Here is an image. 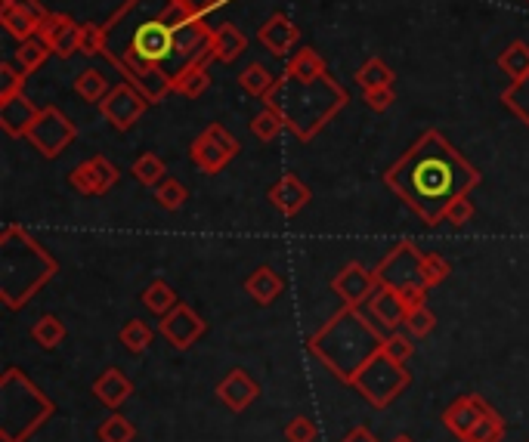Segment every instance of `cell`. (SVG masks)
<instances>
[{
    "label": "cell",
    "mask_w": 529,
    "mask_h": 442,
    "mask_svg": "<svg viewBox=\"0 0 529 442\" xmlns=\"http://www.w3.org/2000/svg\"><path fill=\"white\" fill-rule=\"evenodd\" d=\"M192 19L177 0H124L106 22L103 56L152 106L174 93V28Z\"/></svg>",
    "instance_id": "6da1fadb"
},
{
    "label": "cell",
    "mask_w": 529,
    "mask_h": 442,
    "mask_svg": "<svg viewBox=\"0 0 529 442\" xmlns=\"http://www.w3.org/2000/svg\"><path fill=\"white\" fill-rule=\"evenodd\" d=\"M384 183L427 226H440L449 204L461 195H471V189L480 186V170L437 127H431L387 170Z\"/></svg>",
    "instance_id": "7a4b0ae2"
},
{
    "label": "cell",
    "mask_w": 529,
    "mask_h": 442,
    "mask_svg": "<svg viewBox=\"0 0 529 442\" xmlns=\"http://www.w3.org/2000/svg\"><path fill=\"white\" fill-rule=\"evenodd\" d=\"M387 331L362 310V306H344L332 322H325L310 337V353L341 381H353L356 371L372 356L384 350Z\"/></svg>",
    "instance_id": "3957f363"
},
{
    "label": "cell",
    "mask_w": 529,
    "mask_h": 442,
    "mask_svg": "<svg viewBox=\"0 0 529 442\" xmlns=\"http://www.w3.org/2000/svg\"><path fill=\"white\" fill-rule=\"evenodd\" d=\"M347 99V90L332 75H322L316 81L279 75L276 87L263 96V102L282 115L288 133L301 143H310L328 121L341 115Z\"/></svg>",
    "instance_id": "277c9868"
},
{
    "label": "cell",
    "mask_w": 529,
    "mask_h": 442,
    "mask_svg": "<svg viewBox=\"0 0 529 442\" xmlns=\"http://www.w3.org/2000/svg\"><path fill=\"white\" fill-rule=\"evenodd\" d=\"M59 272V263L22 226L10 223L0 232V300L19 310Z\"/></svg>",
    "instance_id": "5b68a950"
},
{
    "label": "cell",
    "mask_w": 529,
    "mask_h": 442,
    "mask_svg": "<svg viewBox=\"0 0 529 442\" xmlns=\"http://www.w3.org/2000/svg\"><path fill=\"white\" fill-rule=\"evenodd\" d=\"M0 412H4L0 421L4 442H22L53 415V402H47L19 368H10L0 381Z\"/></svg>",
    "instance_id": "8992f818"
},
{
    "label": "cell",
    "mask_w": 529,
    "mask_h": 442,
    "mask_svg": "<svg viewBox=\"0 0 529 442\" xmlns=\"http://www.w3.org/2000/svg\"><path fill=\"white\" fill-rule=\"evenodd\" d=\"M409 381H412V374L406 371V362H396L381 350L356 371V378L350 384L362 393V399L369 405L384 408L409 387Z\"/></svg>",
    "instance_id": "52a82bcc"
},
{
    "label": "cell",
    "mask_w": 529,
    "mask_h": 442,
    "mask_svg": "<svg viewBox=\"0 0 529 442\" xmlns=\"http://www.w3.org/2000/svg\"><path fill=\"white\" fill-rule=\"evenodd\" d=\"M375 276L384 288H393L400 294H418L427 291V279H424V254L403 238L396 242L393 251L375 266Z\"/></svg>",
    "instance_id": "ba28073f"
},
{
    "label": "cell",
    "mask_w": 529,
    "mask_h": 442,
    "mask_svg": "<svg viewBox=\"0 0 529 442\" xmlns=\"http://www.w3.org/2000/svg\"><path fill=\"white\" fill-rule=\"evenodd\" d=\"M25 140L35 146L44 158H59L78 140V127L59 106H41V115L35 118V124H31Z\"/></svg>",
    "instance_id": "9c48e42d"
},
{
    "label": "cell",
    "mask_w": 529,
    "mask_h": 442,
    "mask_svg": "<svg viewBox=\"0 0 529 442\" xmlns=\"http://www.w3.org/2000/svg\"><path fill=\"white\" fill-rule=\"evenodd\" d=\"M242 152V143L233 136V130H226L223 124H211L198 140L189 146L192 164L202 170V174L214 177L220 170Z\"/></svg>",
    "instance_id": "30bf717a"
},
{
    "label": "cell",
    "mask_w": 529,
    "mask_h": 442,
    "mask_svg": "<svg viewBox=\"0 0 529 442\" xmlns=\"http://www.w3.org/2000/svg\"><path fill=\"white\" fill-rule=\"evenodd\" d=\"M152 106V102L130 84V81H121V84H115L112 90H109V96L99 102V112H103V118L115 127V130H130L134 127L143 115H146V109Z\"/></svg>",
    "instance_id": "8fae6325"
},
{
    "label": "cell",
    "mask_w": 529,
    "mask_h": 442,
    "mask_svg": "<svg viewBox=\"0 0 529 442\" xmlns=\"http://www.w3.org/2000/svg\"><path fill=\"white\" fill-rule=\"evenodd\" d=\"M118 183V167L106 155H93L69 170V186L81 195H106Z\"/></svg>",
    "instance_id": "7c38bea8"
},
{
    "label": "cell",
    "mask_w": 529,
    "mask_h": 442,
    "mask_svg": "<svg viewBox=\"0 0 529 442\" xmlns=\"http://www.w3.org/2000/svg\"><path fill=\"white\" fill-rule=\"evenodd\" d=\"M381 288L375 269H366L362 263H347L332 279V291L344 300V306H366L375 291Z\"/></svg>",
    "instance_id": "4fadbf2b"
},
{
    "label": "cell",
    "mask_w": 529,
    "mask_h": 442,
    "mask_svg": "<svg viewBox=\"0 0 529 442\" xmlns=\"http://www.w3.org/2000/svg\"><path fill=\"white\" fill-rule=\"evenodd\" d=\"M205 331H208L205 319L198 316L192 306H186V303H177L168 316H161V334L177 350H189Z\"/></svg>",
    "instance_id": "5bb4252c"
},
{
    "label": "cell",
    "mask_w": 529,
    "mask_h": 442,
    "mask_svg": "<svg viewBox=\"0 0 529 442\" xmlns=\"http://www.w3.org/2000/svg\"><path fill=\"white\" fill-rule=\"evenodd\" d=\"M38 38L59 56V59H69L72 53H78V41H81V25L65 16V13H50L41 28H38Z\"/></svg>",
    "instance_id": "9a60e30c"
},
{
    "label": "cell",
    "mask_w": 529,
    "mask_h": 442,
    "mask_svg": "<svg viewBox=\"0 0 529 442\" xmlns=\"http://www.w3.org/2000/svg\"><path fill=\"white\" fill-rule=\"evenodd\" d=\"M267 198H270V204L273 208L282 214V217H294V214H301L307 204H310V198H313V192H310V186L297 177V174H285V177H279L273 186H270V192H267Z\"/></svg>",
    "instance_id": "2e32d148"
},
{
    "label": "cell",
    "mask_w": 529,
    "mask_h": 442,
    "mask_svg": "<svg viewBox=\"0 0 529 442\" xmlns=\"http://www.w3.org/2000/svg\"><path fill=\"white\" fill-rule=\"evenodd\" d=\"M38 115L41 109L25 96V90L10 99H0V127H4V133L13 136V140H25Z\"/></svg>",
    "instance_id": "e0dca14e"
},
{
    "label": "cell",
    "mask_w": 529,
    "mask_h": 442,
    "mask_svg": "<svg viewBox=\"0 0 529 442\" xmlns=\"http://www.w3.org/2000/svg\"><path fill=\"white\" fill-rule=\"evenodd\" d=\"M257 41H260L263 47H267L273 56H288V53L297 47V41H301V28L294 25L291 16H285V13H273L267 22L260 25Z\"/></svg>",
    "instance_id": "ac0fdd59"
},
{
    "label": "cell",
    "mask_w": 529,
    "mask_h": 442,
    "mask_svg": "<svg viewBox=\"0 0 529 442\" xmlns=\"http://www.w3.org/2000/svg\"><path fill=\"white\" fill-rule=\"evenodd\" d=\"M369 316L390 334L396 331L400 325H406V316H409V303L400 291H393V288H378L375 297L369 300Z\"/></svg>",
    "instance_id": "d6986e66"
},
{
    "label": "cell",
    "mask_w": 529,
    "mask_h": 442,
    "mask_svg": "<svg viewBox=\"0 0 529 442\" xmlns=\"http://www.w3.org/2000/svg\"><path fill=\"white\" fill-rule=\"evenodd\" d=\"M489 412V405L480 399V396H461V399H455L449 408H446V415H443V424L465 442L468 439V433L477 427V421L483 418Z\"/></svg>",
    "instance_id": "ffe728a7"
},
{
    "label": "cell",
    "mask_w": 529,
    "mask_h": 442,
    "mask_svg": "<svg viewBox=\"0 0 529 442\" xmlns=\"http://www.w3.org/2000/svg\"><path fill=\"white\" fill-rule=\"evenodd\" d=\"M217 396L233 408V412H245V408L260 396V387L248 378V371L233 368L226 374V378L217 384Z\"/></svg>",
    "instance_id": "44dd1931"
},
{
    "label": "cell",
    "mask_w": 529,
    "mask_h": 442,
    "mask_svg": "<svg viewBox=\"0 0 529 442\" xmlns=\"http://www.w3.org/2000/svg\"><path fill=\"white\" fill-rule=\"evenodd\" d=\"M208 59H198V62H189L186 68L174 75V93H180L183 99H202L208 90H211V72H208Z\"/></svg>",
    "instance_id": "7402d4cb"
},
{
    "label": "cell",
    "mask_w": 529,
    "mask_h": 442,
    "mask_svg": "<svg viewBox=\"0 0 529 442\" xmlns=\"http://www.w3.org/2000/svg\"><path fill=\"white\" fill-rule=\"evenodd\" d=\"M245 291H248L260 306H270V303H276V300L282 297L285 282H282V276H279L273 266H257L251 276L245 279Z\"/></svg>",
    "instance_id": "603a6c76"
},
{
    "label": "cell",
    "mask_w": 529,
    "mask_h": 442,
    "mask_svg": "<svg viewBox=\"0 0 529 442\" xmlns=\"http://www.w3.org/2000/svg\"><path fill=\"white\" fill-rule=\"evenodd\" d=\"M248 50V38L233 25V22H223L214 28V44H211V53H214V62H236L242 53Z\"/></svg>",
    "instance_id": "cb8c5ba5"
},
{
    "label": "cell",
    "mask_w": 529,
    "mask_h": 442,
    "mask_svg": "<svg viewBox=\"0 0 529 442\" xmlns=\"http://www.w3.org/2000/svg\"><path fill=\"white\" fill-rule=\"evenodd\" d=\"M93 393H96V399L103 402V405L118 408L130 393H134V384H130L118 368H106V371L93 381Z\"/></svg>",
    "instance_id": "d4e9b609"
},
{
    "label": "cell",
    "mask_w": 529,
    "mask_h": 442,
    "mask_svg": "<svg viewBox=\"0 0 529 442\" xmlns=\"http://www.w3.org/2000/svg\"><path fill=\"white\" fill-rule=\"evenodd\" d=\"M285 75L291 78H301V81H316L322 75H328V65L325 59L313 50V47H301L285 65Z\"/></svg>",
    "instance_id": "484cf974"
},
{
    "label": "cell",
    "mask_w": 529,
    "mask_h": 442,
    "mask_svg": "<svg viewBox=\"0 0 529 442\" xmlns=\"http://www.w3.org/2000/svg\"><path fill=\"white\" fill-rule=\"evenodd\" d=\"M0 25H4L10 38H16L19 44L28 41V38H38V28H41V22H35L31 16H25V13L16 10L13 4H4V0H0Z\"/></svg>",
    "instance_id": "4316f807"
},
{
    "label": "cell",
    "mask_w": 529,
    "mask_h": 442,
    "mask_svg": "<svg viewBox=\"0 0 529 442\" xmlns=\"http://www.w3.org/2000/svg\"><path fill=\"white\" fill-rule=\"evenodd\" d=\"M109 90H112V84L106 81V75L99 72V68H84V72L75 78V93L84 102H90V106H99V102L109 96Z\"/></svg>",
    "instance_id": "83f0119b"
},
{
    "label": "cell",
    "mask_w": 529,
    "mask_h": 442,
    "mask_svg": "<svg viewBox=\"0 0 529 442\" xmlns=\"http://www.w3.org/2000/svg\"><path fill=\"white\" fill-rule=\"evenodd\" d=\"M276 81H279V78H276L263 62H251L245 72L239 75V87H242L248 96H257V99L267 96V93L276 87Z\"/></svg>",
    "instance_id": "f1b7e54d"
},
{
    "label": "cell",
    "mask_w": 529,
    "mask_h": 442,
    "mask_svg": "<svg viewBox=\"0 0 529 442\" xmlns=\"http://www.w3.org/2000/svg\"><path fill=\"white\" fill-rule=\"evenodd\" d=\"M353 78H356V84H359L362 90L393 87V81H396V75L390 72V65H387L384 59H378V56H372V59L362 62V65H359V72H356Z\"/></svg>",
    "instance_id": "f546056e"
},
{
    "label": "cell",
    "mask_w": 529,
    "mask_h": 442,
    "mask_svg": "<svg viewBox=\"0 0 529 442\" xmlns=\"http://www.w3.org/2000/svg\"><path fill=\"white\" fill-rule=\"evenodd\" d=\"M502 102H505V109L520 118V124L529 127V75L511 81L505 90H502Z\"/></svg>",
    "instance_id": "4dcf8cb0"
},
{
    "label": "cell",
    "mask_w": 529,
    "mask_h": 442,
    "mask_svg": "<svg viewBox=\"0 0 529 442\" xmlns=\"http://www.w3.org/2000/svg\"><path fill=\"white\" fill-rule=\"evenodd\" d=\"M180 303V297H177V291L168 285V282H152L146 291H143V306L149 313H155V316H168L174 306Z\"/></svg>",
    "instance_id": "1f68e13d"
},
{
    "label": "cell",
    "mask_w": 529,
    "mask_h": 442,
    "mask_svg": "<svg viewBox=\"0 0 529 442\" xmlns=\"http://www.w3.org/2000/svg\"><path fill=\"white\" fill-rule=\"evenodd\" d=\"M53 50L41 41V38H28V41H22L19 47H16V53H13V62L22 68L25 75H31V72H38V68L47 62V56H50Z\"/></svg>",
    "instance_id": "d6a6232c"
},
{
    "label": "cell",
    "mask_w": 529,
    "mask_h": 442,
    "mask_svg": "<svg viewBox=\"0 0 529 442\" xmlns=\"http://www.w3.org/2000/svg\"><path fill=\"white\" fill-rule=\"evenodd\" d=\"M130 174L137 177V183H143L146 189H155L164 177H168V167L155 152H143L134 164H130Z\"/></svg>",
    "instance_id": "836d02e7"
},
{
    "label": "cell",
    "mask_w": 529,
    "mask_h": 442,
    "mask_svg": "<svg viewBox=\"0 0 529 442\" xmlns=\"http://www.w3.org/2000/svg\"><path fill=\"white\" fill-rule=\"evenodd\" d=\"M499 68H502V72H505L511 81L529 75V44H523V41L508 44V47L502 50V56H499Z\"/></svg>",
    "instance_id": "e575fe53"
},
{
    "label": "cell",
    "mask_w": 529,
    "mask_h": 442,
    "mask_svg": "<svg viewBox=\"0 0 529 442\" xmlns=\"http://www.w3.org/2000/svg\"><path fill=\"white\" fill-rule=\"evenodd\" d=\"M282 130H288V127H285L282 115H279L276 109H270V106L263 109V112H257V115L251 118V133L257 136L260 143H273Z\"/></svg>",
    "instance_id": "d590c367"
},
{
    "label": "cell",
    "mask_w": 529,
    "mask_h": 442,
    "mask_svg": "<svg viewBox=\"0 0 529 442\" xmlns=\"http://www.w3.org/2000/svg\"><path fill=\"white\" fill-rule=\"evenodd\" d=\"M121 344L130 350V353H143V350H149L152 347V337H155V331L146 325V322H140V319H130L124 328H121Z\"/></svg>",
    "instance_id": "8d00e7d4"
},
{
    "label": "cell",
    "mask_w": 529,
    "mask_h": 442,
    "mask_svg": "<svg viewBox=\"0 0 529 442\" xmlns=\"http://www.w3.org/2000/svg\"><path fill=\"white\" fill-rule=\"evenodd\" d=\"M152 192H155V201L161 204L164 211H177V208H183L186 198H189V189H186L180 180H174V177H164Z\"/></svg>",
    "instance_id": "74e56055"
},
{
    "label": "cell",
    "mask_w": 529,
    "mask_h": 442,
    "mask_svg": "<svg viewBox=\"0 0 529 442\" xmlns=\"http://www.w3.org/2000/svg\"><path fill=\"white\" fill-rule=\"evenodd\" d=\"M502 439H505V421L502 415H495L489 408V412L477 421V427L468 433L465 442H502Z\"/></svg>",
    "instance_id": "f35d334b"
},
{
    "label": "cell",
    "mask_w": 529,
    "mask_h": 442,
    "mask_svg": "<svg viewBox=\"0 0 529 442\" xmlns=\"http://www.w3.org/2000/svg\"><path fill=\"white\" fill-rule=\"evenodd\" d=\"M31 337H35L44 350H56L65 340V325L56 316H44L35 322V328H31Z\"/></svg>",
    "instance_id": "ab89813d"
},
{
    "label": "cell",
    "mask_w": 529,
    "mask_h": 442,
    "mask_svg": "<svg viewBox=\"0 0 529 442\" xmlns=\"http://www.w3.org/2000/svg\"><path fill=\"white\" fill-rule=\"evenodd\" d=\"M25 81H28V75L22 72V68H19L13 59L0 62V99H10V96L22 93V90H25Z\"/></svg>",
    "instance_id": "60d3db41"
},
{
    "label": "cell",
    "mask_w": 529,
    "mask_h": 442,
    "mask_svg": "<svg viewBox=\"0 0 529 442\" xmlns=\"http://www.w3.org/2000/svg\"><path fill=\"white\" fill-rule=\"evenodd\" d=\"M103 50H106V25L84 22V25H81L78 53H84V56H99Z\"/></svg>",
    "instance_id": "b9f144b4"
},
{
    "label": "cell",
    "mask_w": 529,
    "mask_h": 442,
    "mask_svg": "<svg viewBox=\"0 0 529 442\" xmlns=\"http://www.w3.org/2000/svg\"><path fill=\"white\" fill-rule=\"evenodd\" d=\"M137 427L121 415H112L103 427H99V439L103 442H134Z\"/></svg>",
    "instance_id": "7bdbcfd3"
},
{
    "label": "cell",
    "mask_w": 529,
    "mask_h": 442,
    "mask_svg": "<svg viewBox=\"0 0 529 442\" xmlns=\"http://www.w3.org/2000/svg\"><path fill=\"white\" fill-rule=\"evenodd\" d=\"M474 201H471V195H461V198H455L452 204H449V211H446V223L449 226H455V229H461V226H468L471 220H474Z\"/></svg>",
    "instance_id": "ee69618b"
},
{
    "label": "cell",
    "mask_w": 529,
    "mask_h": 442,
    "mask_svg": "<svg viewBox=\"0 0 529 442\" xmlns=\"http://www.w3.org/2000/svg\"><path fill=\"white\" fill-rule=\"evenodd\" d=\"M434 325H437V316L427 310V306H418V310H409V316H406V328H409V334L412 337H427L434 331Z\"/></svg>",
    "instance_id": "f6af8a7d"
},
{
    "label": "cell",
    "mask_w": 529,
    "mask_h": 442,
    "mask_svg": "<svg viewBox=\"0 0 529 442\" xmlns=\"http://www.w3.org/2000/svg\"><path fill=\"white\" fill-rule=\"evenodd\" d=\"M449 272H452V266L440 254H424V279H427V288L446 282Z\"/></svg>",
    "instance_id": "bcb514c9"
},
{
    "label": "cell",
    "mask_w": 529,
    "mask_h": 442,
    "mask_svg": "<svg viewBox=\"0 0 529 442\" xmlns=\"http://www.w3.org/2000/svg\"><path fill=\"white\" fill-rule=\"evenodd\" d=\"M384 353H387L390 359H396V362H406V359L415 353V347H412V340H409L406 334L390 331L387 340H384Z\"/></svg>",
    "instance_id": "7dc6e473"
},
{
    "label": "cell",
    "mask_w": 529,
    "mask_h": 442,
    "mask_svg": "<svg viewBox=\"0 0 529 442\" xmlns=\"http://www.w3.org/2000/svg\"><path fill=\"white\" fill-rule=\"evenodd\" d=\"M285 439L288 442H313L316 439V424L310 421V418H294V421H288V427H285Z\"/></svg>",
    "instance_id": "c3c4849f"
},
{
    "label": "cell",
    "mask_w": 529,
    "mask_h": 442,
    "mask_svg": "<svg viewBox=\"0 0 529 442\" xmlns=\"http://www.w3.org/2000/svg\"><path fill=\"white\" fill-rule=\"evenodd\" d=\"M362 99H366V106L372 112H387L393 106L396 93H393V87H375V90H362Z\"/></svg>",
    "instance_id": "681fc988"
},
{
    "label": "cell",
    "mask_w": 529,
    "mask_h": 442,
    "mask_svg": "<svg viewBox=\"0 0 529 442\" xmlns=\"http://www.w3.org/2000/svg\"><path fill=\"white\" fill-rule=\"evenodd\" d=\"M180 7H186L192 16H211L214 10H220V7H226V0H177Z\"/></svg>",
    "instance_id": "f907efd6"
},
{
    "label": "cell",
    "mask_w": 529,
    "mask_h": 442,
    "mask_svg": "<svg viewBox=\"0 0 529 442\" xmlns=\"http://www.w3.org/2000/svg\"><path fill=\"white\" fill-rule=\"evenodd\" d=\"M4 4H13L16 10H22L25 16H31V19H35V22H44L50 13L44 10V4H41V0H4Z\"/></svg>",
    "instance_id": "816d5d0a"
},
{
    "label": "cell",
    "mask_w": 529,
    "mask_h": 442,
    "mask_svg": "<svg viewBox=\"0 0 529 442\" xmlns=\"http://www.w3.org/2000/svg\"><path fill=\"white\" fill-rule=\"evenodd\" d=\"M341 442H378V436L372 430H366V427H353Z\"/></svg>",
    "instance_id": "f5cc1de1"
},
{
    "label": "cell",
    "mask_w": 529,
    "mask_h": 442,
    "mask_svg": "<svg viewBox=\"0 0 529 442\" xmlns=\"http://www.w3.org/2000/svg\"><path fill=\"white\" fill-rule=\"evenodd\" d=\"M393 442H412V439H409V436H396Z\"/></svg>",
    "instance_id": "db71d44e"
}]
</instances>
